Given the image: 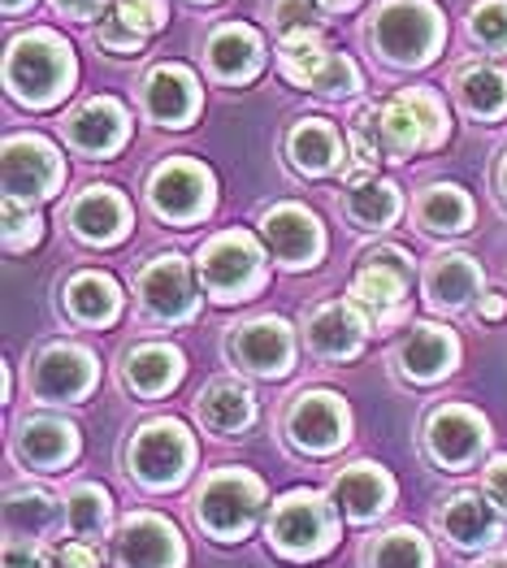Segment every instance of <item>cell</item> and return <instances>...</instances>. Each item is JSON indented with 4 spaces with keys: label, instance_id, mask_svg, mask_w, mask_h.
Masks as SVG:
<instances>
[{
    "label": "cell",
    "instance_id": "cell-34",
    "mask_svg": "<svg viewBox=\"0 0 507 568\" xmlns=\"http://www.w3.org/2000/svg\"><path fill=\"white\" fill-rule=\"evenodd\" d=\"M347 213L361 222V226H391L399 217V191L382 179H352V191H347Z\"/></svg>",
    "mask_w": 507,
    "mask_h": 568
},
{
    "label": "cell",
    "instance_id": "cell-2",
    "mask_svg": "<svg viewBox=\"0 0 507 568\" xmlns=\"http://www.w3.org/2000/svg\"><path fill=\"white\" fill-rule=\"evenodd\" d=\"M408 278H413V256L404 247L382 243V247L365 252V265L352 278V304L361 313H369L377 331H391L408 317V304H404Z\"/></svg>",
    "mask_w": 507,
    "mask_h": 568
},
{
    "label": "cell",
    "instance_id": "cell-12",
    "mask_svg": "<svg viewBox=\"0 0 507 568\" xmlns=\"http://www.w3.org/2000/svg\"><path fill=\"white\" fill-rule=\"evenodd\" d=\"M486 438H490V434H486V422H481L473 408H438V413L429 417V426H425L429 456H434L443 469H452V474L468 469V465L481 456Z\"/></svg>",
    "mask_w": 507,
    "mask_h": 568
},
{
    "label": "cell",
    "instance_id": "cell-47",
    "mask_svg": "<svg viewBox=\"0 0 507 568\" xmlns=\"http://www.w3.org/2000/svg\"><path fill=\"white\" fill-rule=\"evenodd\" d=\"M486 499H495L507 513V456H499V460L486 469Z\"/></svg>",
    "mask_w": 507,
    "mask_h": 568
},
{
    "label": "cell",
    "instance_id": "cell-9",
    "mask_svg": "<svg viewBox=\"0 0 507 568\" xmlns=\"http://www.w3.org/2000/svg\"><path fill=\"white\" fill-rule=\"evenodd\" d=\"M65 165L57 148L40 135H13L4 143V191L13 200H44L61 187Z\"/></svg>",
    "mask_w": 507,
    "mask_h": 568
},
{
    "label": "cell",
    "instance_id": "cell-37",
    "mask_svg": "<svg viewBox=\"0 0 507 568\" xmlns=\"http://www.w3.org/2000/svg\"><path fill=\"white\" fill-rule=\"evenodd\" d=\"M373 568H429V547L416 529H391L373 542L369 551Z\"/></svg>",
    "mask_w": 507,
    "mask_h": 568
},
{
    "label": "cell",
    "instance_id": "cell-16",
    "mask_svg": "<svg viewBox=\"0 0 507 568\" xmlns=\"http://www.w3.org/2000/svg\"><path fill=\"white\" fill-rule=\"evenodd\" d=\"M265 243H270V252H274L282 265H291V270H300V265H317V256H322V226H317V217L308 213V209H300V204H277L274 213L265 217Z\"/></svg>",
    "mask_w": 507,
    "mask_h": 568
},
{
    "label": "cell",
    "instance_id": "cell-20",
    "mask_svg": "<svg viewBox=\"0 0 507 568\" xmlns=\"http://www.w3.org/2000/svg\"><path fill=\"white\" fill-rule=\"evenodd\" d=\"M365 317L356 304H322L313 317H308V343L313 352L325 361H347L361 352L365 343Z\"/></svg>",
    "mask_w": 507,
    "mask_h": 568
},
{
    "label": "cell",
    "instance_id": "cell-13",
    "mask_svg": "<svg viewBox=\"0 0 507 568\" xmlns=\"http://www.w3.org/2000/svg\"><path fill=\"white\" fill-rule=\"evenodd\" d=\"M95 386V361L92 352L74 347V343H52L36 361V395L48 404H70L83 399Z\"/></svg>",
    "mask_w": 507,
    "mask_h": 568
},
{
    "label": "cell",
    "instance_id": "cell-48",
    "mask_svg": "<svg viewBox=\"0 0 507 568\" xmlns=\"http://www.w3.org/2000/svg\"><path fill=\"white\" fill-rule=\"evenodd\" d=\"M61 13H70V18H79V22H88V18H95L109 0H52Z\"/></svg>",
    "mask_w": 507,
    "mask_h": 568
},
{
    "label": "cell",
    "instance_id": "cell-33",
    "mask_svg": "<svg viewBox=\"0 0 507 568\" xmlns=\"http://www.w3.org/2000/svg\"><path fill=\"white\" fill-rule=\"evenodd\" d=\"M373 118H377V135H382L386 156H408L416 148H429L420 122H416L413 104H408L404 95H395V100H386L382 109H373Z\"/></svg>",
    "mask_w": 507,
    "mask_h": 568
},
{
    "label": "cell",
    "instance_id": "cell-26",
    "mask_svg": "<svg viewBox=\"0 0 507 568\" xmlns=\"http://www.w3.org/2000/svg\"><path fill=\"white\" fill-rule=\"evenodd\" d=\"M126 386H135L139 395H165L183 378V352L165 347V343H143L126 356Z\"/></svg>",
    "mask_w": 507,
    "mask_h": 568
},
{
    "label": "cell",
    "instance_id": "cell-18",
    "mask_svg": "<svg viewBox=\"0 0 507 568\" xmlns=\"http://www.w3.org/2000/svg\"><path fill=\"white\" fill-rule=\"evenodd\" d=\"M126 131H131V118H126V109H122L113 95L88 100V104L70 118V126H65L70 143H74L79 152H92V156H104V152L122 148Z\"/></svg>",
    "mask_w": 507,
    "mask_h": 568
},
{
    "label": "cell",
    "instance_id": "cell-15",
    "mask_svg": "<svg viewBox=\"0 0 507 568\" xmlns=\"http://www.w3.org/2000/svg\"><path fill=\"white\" fill-rule=\"evenodd\" d=\"M291 331L282 317H256L231 334V356L261 378H282L291 369Z\"/></svg>",
    "mask_w": 507,
    "mask_h": 568
},
{
    "label": "cell",
    "instance_id": "cell-53",
    "mask_svg": "<svg viewBox=\"0 0 507 568\" xmlns=\"http://www.w3.org/2000/svg\"><path fill=\"white\" fill-rule=\"evenodd\" d=\"M499 179H504V191H507V161H504V174H499Z\"/></svg>",
    "mask_w": 507,
    "mask_h": 568
},
{
    "label": "cell",
    "instance_id": "cell-36",
    "mask_svg": "<svg viewBox=\"0 0 507 568\" xmlns=\"http://www.w3.org/2000/svg\"><path fill=\"white\" fill-rule=\"evenodd\" d=\"M109 517H113V504H109V490L104 486H79V490H70V499H65V529L74 538L88 542L95 534H104Z\"/></svg>",
    "mask_w": 507,
    "mask_h": 568
},
{
    "label": "cell",
    "instance_id": "cell-3",
    "mask_svg": "<svg viewBox=\"0 0 507 568\" xmlns=\"http://www.w3.org/2000/svg\"><path fill=\"white\" fill-rule=\"evenodd\" d=\"M373 44L395 65H420L443 44V13L429 0H386L373 18Z\"/></svg>",
    "mask_w": 507,
    "mask_h": 568
},
{
    "label": "cell",
    "instance_id": "cell-1",
    "mask_svg": "<svg viewBox=\"0 0 507 568\" xmlns=\"http://www.w3.org/2000/svg\"><path fill=\"white\" fill-rule=\"evenodd\" d=\"M4 83L9 92L27 104H52L70 92L74 83V52L65 40H57L52 31H31L22 40L9 44V61H4Z\"/></svg>",
    "mask_w": 507,
    "mask_h": 568
},
{
    "label": "cell",
    "instance_id": "cell-39",
    "mask_svg": "<svg viewBox=\"0 0 507 568\" xmlns=\"http://www.w3.org/2000/svg\"><path fill=\"white\" fill-rule=\"evenodd\" d=\"M308 88H313V92H325V95H347L361 88V70H356L343 52H325V61L317 65V74H313Z\"/></svg>",
    "mask_w": 507,
    "mask_h": 568
},
{
    "label": "cell",
    "instance_id": "cell-22",
    "mask_svg": "<svg viewBox=\"0 0 507 568\" xmlns=\"http://www.w3.org/2000/svg\"><path fill=\"white\" fill-rule=\"evenodd\" d=\"M261 61H265V44H261V36L252 27L226 22V27L213 31V40H209V65H213L217 79L247 83L261 70Z\"/></svg>",
    "mask_w": 507,
    "mask_h": 568
},
{
    "label": "cell",
    "instance_id": "cell-27",
    "mask_svg": "<svg viewBox=\"0 0 507 568\" xmlns=\"http://www.w3.org/2000/svg\"><path fill=\"white\" fill-rule=\"evenodd\" d=\"M477 286H481V265H477L473 256H464V252L438 256V261H429V270H425V291H429V300L443 304V308L468 304V300L477 295Z\"/></svg>",
    "mask_w": 507,
    "mask_h": 568
},
{
    "label": "cell",
    "instance_id": "cell-35",
    "mask_svg": "<svg viewBox=\"0 0 507 568\" xmlns=\"http://www.w3.org/2000/svg\"><path fill=\"white\" fill-rule=\"evenodd\" d=\"M65 508H57L44 490H18L9 495L4 504V521H9V534H22V538H40L52 525L61 521Z\"/></svg>",
    "mask_w": 507,
    "mask_h": 568
},
{
    "label": "cell",
    "instance_id": "cell-24",
    "mask_svg": "<svg viewBox=\"0 0 507 568\" xmlns=\"http://www.w3.org/2000/svg\"><path fill=\"white\" fill-rule=\"evenodd\" d=\"M460 347H456V334L443 331V326H416L408 334V343L399 347V365L404 374H413L416 382H438L452 374Z\"/></svg>",
    "mask_w": 507,
    "mask_h": 568
},
{
    "label": "cell",
    "instance_id": "cell-52",
    "mask_svg": "<svg viewBox=\"0 0 507 568\" xmlns=\"http://www.w3.org/2000/svg\"><path fill=\"white\" fill-rule=\"evenodd\" d=\"M481 568H507V556H495V560H486Z\"/></svg>",
    "mask_w": 507,
    "mask_h": 568
},
{
    "label": "cell",
    "instance_id": "cell-17",
    "mask_svg": "<svg viewBox=\"0 0 507 568\" xmlns=\"http://www.w3.org/2000/svg\"><path fill=\"white\" fill-rule=\"evenodd\" d=\"M70 226L83 243L109 247L131 231V204L113 187H88L70 204Z\"/></svg>",
    "mask_w": 507,
    "mask_h": 568
},
{
    "label": "cell",
    "instance_id": "cell-40",
    "mask_svg": "<svg viewBox=\"0 0 507 568\" xmlns=\"http://www.w3.org/2000/svg\"><path fill=\"white\" fill-rule=\"evenodd\" d=\"M404 100L413 104L416 122H420V131H425V143H429V148H438V143L447 140V109H443L438 95L425 92V88H413V92H404Z\"/></svg>",
    "mask_w": 507,
    "mask_h": 568
},
{
    "label": "cell",
    "instance_id": "cell-31",
    "mask_svg": "<svg viewBox=\"0 0 507 568\" xmlns=\"http://www.w3.org/2000/svg\"><path fill=\"white\" fill-rule=\"evenodd\" d=\"M416 217H420V226L425 231H443V235H460L464 226L473 222V204H468V195L460 187H452V183H438V187H429L420 195V204H416Z\"/></svg>",
    "mask_w": 507,
    "mask_h": 568
},
{
    "label": "cell",
    "instance_id": "cell-49",
    "mask_svg": "<svg viewBox=\"0 0 507 568\" xmlns=\"http://www.w3.org/2000/svg\"><path fill=\"white\" fill-rule=\"evenodd\" d=\"M477 313H481L486 322H499V317L507 313V300L499 295V291H490V295H481V300H477Z\"/></svg>",
    "mask_w": 507,
    "mask_h": 568
},
{
    "label": "cell",
    "instance_id": "cell-4",
    "mask_svg": "<svg viewBox=\"0 0 507 568\" xmlns=\"http://www.w3.org/2000/svg\"><path fill=\"white\" fill-rule=\"evenodd\" d=\"M270 538L286 560H317L338 538L334 508L313 490H291L277 499L274 517H270Z\"/></svg>",
    "mask_w": 507,
    "mask_h": 568
},
{
    "label": "cell",
    "instance_id": "cell-45",
    "mask_svg": "<svg viewBox=\"0 0 507 568\" xmlns=\"http://www.w3.org/2000/svg\"><path fill=\"white\" fill-rule=\"evenodd\" d=\"M48 568H100V556H95L83 538H70V542H61V547L48 551Z\"/></svg>",
    "mask_w": 507,
    "mask_h": 568
},
{
    "label": "cell",
    "instance_id": "cell-8",
    "mask_svg": "<svg viewBox=\"0 0 507 568\" xmlns=\"http://www.w3.org/2000/svg\"><path fill=\"white\" fill-rule=\"evenodd\" d=\"M148 200L161 217L170 222H195L209 213L213 204V179L204 165L195 161H165L152 170V183H148Z\"/></svg>",
    "mask_w": 507,
    "mask_h": 568
},
{
    "label": "cell",
    "instance_id": "cell-5",
    "mask_svg": "<svg viewBox=\"0 0 507 568\" xmlns=\"http://www.w3.org/2000/svg\"><path fill=\"white\" fill-rule=\"evenodd\" d=\"M261 508H265V486L252 474L226 469V474H213L204 481L200 504H195V521L204 525L213 538L231 542V538H243L252 529Z\"/></svg>",
    "mask_w": 507,
    "mask_h": 568
},
{
    "label": "cell",
    "instance_id": "cell-6",
    "mask_svg": "<svg viewBox=\"0 0 507 568\" xmlns=\"http://www.w3.org/2000/svg\"><path fill=\"white\" fill-rule=\"evenodd\" d=\"M200 278L213 300H247L265 283V256H261L256 239L243 231L217 235L200 252Z\"/></svg>",
    "mask_w": 507,
    "mask_h": 568
},
{
    "label": "cell",
    "instance_id": "cell-42",
    "mask_svg": "<svg viewBox=\"0 0 507 568\" xmlns=\"http://www.w3.org/2000/svg\"><path fill=\"white\" fill-rule=\"evenodd\" d=\"M274 22H277V31H282V40H291V36H308V31H322L313 0H274Z\"/></svg>",
    "mask_w": 507,
    "mask_h": 568
},
{
    "label": "cell",
    "instance_id": "cell-30",
    "mask_svg": "<svg viewBox=\"0 0 507 568\" xmlns=\"http://www.w3.org/2000/svg\"><path fill=\"white\" fill-rule=\"evenodd\" d=\"M291 161L304 170V174H329L334 165H338V156H343V143L334 135V126L322 122V118H308V122H300L295 131H291Z\"/></svg>",
    "mask_w": 507,
    "mask_h": 568
},
{
    "label": "cell",
    "instance_id": "cell-7",
    "mask_svg": "<svg viewBox=\"0 0 507 568\" xmlns=\"http://www.w3.org/2000/svg\"><path fill=\"white\" fill-rule=\"evenodd\" d=\"M191 469V434L179 422H152L135 434L131 443V474L152 486V490H170L179 486Z\"/></svg>",
    "mask_w": 507,
    "mask_h": 568
},
{
    "label": "cell",
    "instance_id": "cell-51",
    "mask_svg": "<svg viewBox=\"0 0 507 568\" xmlns=\"http://www.w3.org/2000/svg\"><path fill=\"white\" fill-rule=\"evenodd\" d=\"M27 4H31V0H4V9H9V13H18V9H27Z\"/></svg>",
    "mask_w": 507,
    "mask_h": 568
},
{
    "label": "cell",
    "instance_id": "cell-25",
    "mask_svg": "<svg viewBox=\"0 0 507 568\" xmlns=\"http://www.w3.org/2000/svg\"><path fill=\"white\" fill-rule=\"evenodd\" d=\"M438 525H443V534L464 547V551H473V547H490L495 538H499V513H495V504H486V499H477V495H456L443 513H438Z\"/></svg>",
    "mask_w": 507,
    "mask_h": 568
},
{
    "label": "cell",
    "instance_id": "cell-23",
    "mask_svg": "<svg viewBox=\"0 0 507 568\" xmlns=\"http://www.w3.org/2000/svg\"><path fill=\"white\" fill-rule=\"evenodd\" d=\"M395 499V481L382 474L377 465H352L347 474L334 481V504L352 517V521H373L391 508Z\"/></svg>",
    "mask_w": 507,
    "mask_h": 568
},
{
    "label": "cell",
    "instance_id": "cell-19",
    "mask_svg": "<svg viewBox=\"0 0 507 568\" xmlns=\"http://www.w3.org/2000/svg\"><path fill=\"white\" fill-rule=\"evenodd\" d=\"M143 104L156 122L165 126H186L200 109V88H195V74L186 65H161L148 74V88H143Z\"/></svg>",
    "mask_w": 507,
    "mask_h": 568
},
{
    "label": "cell",
    "instance_id": "cell-14",
    "mask_svg": "<svg viewBox=\"0 0 507 568\" xmlns=\"http://www.w3.org/2000/svg\"><path fill=\"white\" fill-rule=\"evenodd\" d=\"M139 300L161 322H186L195 313V283L183 256H156L139 274Z\"/></svg>",
    "mask_w": 507,
    "mask_h": 568
},
{
    "label": "cell",
    "instance_id": "cell-21",
    "mask_svg": "<svg viewBox=\"0 0 507 568\" xmlns=\"http://www.w3.org/2000/svg\"><path fill=\"white\" fill-rule=\"evenodd\" d=\"M18 456H22V465L52 474L79 456V429L70 422H57V417H36L18 429Z\"/></svg>",
    "mask_w": 507,
    "mask_h": 568
},
{
    "label": "cell",
    "instance_id": "cell-50",
    "mask_svg": "<svg viewBox=\"0 0 507 568\" xmlns=\"http://www.w3.org/2000/svg\"><path fill=\"white\" fill-rule=\"evenodd\" d=\"M325 9H352V4H361V0H322Z\"/></svg>",
    "mask_w": 507,
    "mask_h": 568
},
{
    "label": "cell",
    "instance_id": "cell-10",
    "mask_svg": "<svg viewBox=\"0 0 507 568\" xmlns=\"http://www.w3.org/2000/svg\"><path fill=\"white\" fill-rule=\"evenodd\" d=\"M113 556L122 568H183V538L170 521L135 513L118 525Z\"/></svg>",
    "mask_w": 507,
    "mask_h": 568
},
{
    "label": "cell",
    "instance_id": "cell-44",
    "mask_svg": "<svg viewBox=\"0 0 507 568\" xmlns=\"http://www.w3.org/2000/svg\"><path fill=\"white\" fill-rule=\"evenodd\" d=\"M4 568H48V547H40V538L9 534L4 538Z\"/></svg>",
    "mask_w": 507,
    "mask_h": 568
},
{
    "label": "cell",
    "instance_id": "cell-41",
    "mask_svg": "<svg viewBox=\"0 0 507 568\" xmlns=\"http://www.w3.org/2000/svg\"><path fill=\"white\" fill-rule=\"evenodd\" d=\"M4 243L9 247H31L40 243V213L22 209V200L4 195Z\"/></svg>",
    "mask_w": 507,
    "mask_h": 568
},
{
    "label": "cell",
    "instance_id": "cell-43",
    "mask_svg": "<svg viewBox=\"0 0 507 568\" xmlns=\"http://www.w3.org/2000/svg\"><path fill=\"white\" fill-rule=\"evenodd\" d=\"M118 18L135 31V36H152L165 22V0H118Z\"/></svg>",
    "mask_w": 507,
    "mask_h": 568
},
{
    "label": "cell",
    "instance_id": "cell-11",
    "mask_svg": "<svg viewBox=\"0 0 507 568\" xmlns=\"http://www.w3.org/2000/svg\"><path fill=\"white\" fill-rule=\"evenodd\" d=\"M286 429H291V443L304 447V452H334L347 443V404L329 390H313V395H300L286 413Z\"/></svg>",
    "mask_w": 507,
    "mask_h": 568
},
{
    "label": "cell",
    "instance_id": "cell-28",
    "mask_svg": "<svg viewBox=\"0 0 507 568\" xmlns=\"http://www.w3.org/2000/svg\"><path fill=\"white\" fill-rule=\"evenodd\" d=\"M65 308L83 326H109L122 308V291L109 274H79L65 286Z\"/></svg>",
    "mask_w": 507,
    "mask_h": 568
},
{
    "label": "cell",
    "instance_id": "cell-29",
    "mask_svg": "<svg viewBox=\"0 0 507 568\" xmlns=\"http://www.w3.org/2000/svg\"><path fill=\"white\" fill-rule=\"evenodd\" d=\"M200 417H204V426L217 429V434H234V429L252 426V417H256L252 390L234 378L213 382V386L200 395Z\"/></svg>",
    "mask_w": 507,
    "mask_h": 568
},
{
    "label": "cell",
    "instance_id": "cell-46",
    "mask_svg": "<svg viewBox=\"0 0 507 568\" xmlns=\"http://www.w3.org/2000/svg\"><path fill=\"white\" fill-rule=\"evenodd\" d=\"M100 44L113 48V52H139L143 36H135V31L113 13V18H104V27H100Z\"/></svg>",
    "mask_w": 507,
    "mask_h": 568
},
{
    "label": "cell",
    "instance_id": "cell-32",
    "mask_svg": "<svg viewBox=\"0 0 507 568\" xmlns=\"http://www.w3.org/2000/svg\"><path fill=\"white\" fill-rule=\"evenodd\" d=\"M456 92H460L464 109L477 113V118H499L507 109V74L495 65H468L456 79Z\"/></svg>",
    "mask_w": 507,
    "mask_h": 568
},
{
    "label": "cell",
    "instance_id": "cell-38",
    "mask_svg": "<svg viewBox=\"0 0 507 568\" xmlns=\"http://www.w3.org/2000/svg\"><path fill=\"white\" fill-rule=\"evenodd\" d=\"M468 31L486 52H507V0H481L468 18Z\"/></svg>",
    "mask_w": 507,
    "mask_h": 568
}]
</instances>
